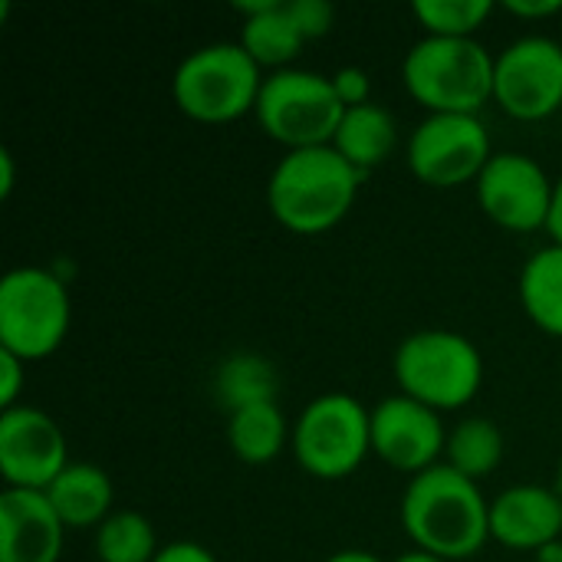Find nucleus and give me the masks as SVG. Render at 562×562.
Wrapping results in <instances>:
<instances>
[{
  "label": "nucleus",
  "instance_id": "nucleus-1",
  "mask_svg": "<svg viewBox=\"0 0 562 562\" xmlns=\"http://www.w3.org/2000/svg\"><path fill=\"white\" fill-rule=\"evenodd\" d=\"M415 550L448 562L477 557L491 540V501L448 464L415 474L398 507Z\"/></svg>",
  "mask_w": 562,
  "mask_h": 562
},
{
  "label": "nucleus",
  "instance_id": "nucleus-2",
  "mask_svg": "<svg viewBox=\"0 0 562 562\" xmlns=\"http://www.w3.org/2000/svg\"><path fill=\"white\" fill-rule=\"evenodd\" d=\"M362 171L333 145L286 151L267 181V204L280 227L293 234H323L346 221L359 198Z\"/></svg>",
  "mask_w": 562,
  "mask_h": 562
},
{
  "label": "nucleus",
  "instance_id": "nucleus-3",
  "mask_svg": "<svg viewBox=\"0 0 562 562\" xmlns=\"http://www.w3.org/2000/svg\"><path fill=\"white\" fill-rule=\"evenodd\" d=\"M497 56L477 40L422 36L402 63L408 95L428 115H481L494 102Z\"/></svg>",
  "mask_w": 562,
  "mask_h": 562
},
{
  "label": "nucleus",
  "instance_id": "nucleus-4",
  "mask_svg": "<svg viewBox=\"0 0 562 562\" xmlns=\"http://www.w3.org/2000/svg\"><path fill=\"white\" fill-rule=\"evenodd\" d=\"M392 372L398 392L431 412H458L471 405L484 385L481 349L454 329H418L395 349Z\"/></svg>",
  "mask_w": 562,
  "mask_h": 562
},
{
  "label": "nucleus",
  "instance_id": "nucleus-5",
  "mask_svg": "<svg viewBox=\"0 0 562 562\" xmlns=\"http://www.w3.org/2000/svg\"><path fill=\"white\" fill-rule=\"evenodd\" d=\"M263 69L240 43H207L191 49L171 76V99L181 115L224 125L250 115L263 89Z\"/></svg>",
  "mask_w": 562,
  "mask_h": 562
},
{
  "label": "nucleus",
  "instance_id": "nucleus-6",
  "mask_svg": "<svg viewBox=\"0 0 562 562\" xmlns=\"http://www.w3.org/2000/svg\"><path fill=\"white\" fill-rule=\"evenodd\" d=\"M72 300L56 270L13 267L0 280V349L30 362L53 356L69 333Z\"/></svg>",
  "mask_w": 562,
  "mask_h": 562
},
{
  "label": "nucleus",
  "instance_id": "nucleus-7",
  "mask_svg": "<svg viewBox=\"0 0 562 562\" xmlns=\"http://www.w3.org/2000/svg\"><path fill=\"white\" fill-rule=\"evenodd\" d=\"M296 464L316 481H342L372 454V412L346 392L316 395L293 422Z\"/></svg>",
  "mask_w": 562,
  "mask_h": 562
},
{
  "label": "nucleus",
  "instance_id": "nucleus-8",
  "mask_svg": "<svg viewBox=\"0 0 562 562\" xmlns=\"http://www.w3.org/2000/svg\"><path fill=\"white\" fill-rule=\"evenodd\" d=\"M260 128L286 151L333 145L346 115L333 79L313 69H280L263 79L257 109Z\"/></svg>",
  "mask_w": 562,
  "mask_h": 562
},
{
  "label": "nucleus",
  "instance_id": "nucleus-9",
  "mask_svg": "<svg viewBox=\"0 0 562 562\" xmlns=\"http://www.w3.org/2000/svg\"><path fill=\"white\" fill-rule=\"evenodd\" d=\"M494 158L481 115H425L405 145L408 171L428 188H461L481 178Z\"/></svg>",
  "mask_w": 562,
  "mask_h": 562
},
{
  "label": "nucleus",
  "instance_id": "nucleus-10",
  "mask_svg": "<svg viewBox=\"0 0 562 562\" xmlns=\"http://www.w3.org/2000/svg\"><path fill=\"white\" fill-rule=\"evenodd\" d=\"M494 102L517 122H543L562 109V43L543 33L514 40L494 63Z\"/></svg>",
  "mask_w": 562,
  "mask_h": 562
},
{
  "label": "nucleus",
  "instance_id": "nucleus-11",
  "mask_svg": "<svg viewBox=\"0 0 562 562\" xmlns=\"http://www.w3.org/2000/svg\"><path fill=\"white\" fill-rule=\"evenodd\" d=\"M481 211L504 231L530 234L547 231L557 181L547 168L524 151H494L481 178L474 181Z\"/></svg>",
  "mask_w": 562,
  "mask_h": 562
},
{
  "label": "nucleus",
  "instance_id": "nucleus-12",
  "mask_svg": "<svg viewBox=\"0 0 562 562\" xmlns=\"http://www.w3.org/2000/svg\"><path fill=\"white\" fill-rule=\"evenodd\" d=\"M69 448L59 422L33 405L0 412V474L3 487L46 491L66 468Z\"/></svg>",
  "mask_w": 562,
  "mask_h": 562
},
{
  "label": "nucleus",
  "instance_id": "nucleus-13",
  "mask_svg": "<svg viewBox=\"0 0 562 562\" xmlns=\"http://www.w3.org/2000/svg\"><path fill=\"white\" fill-rule=\"evenodd\" d=\"M448 428L438 412L408 398L389 395L372 408V454L398 474H422L445 458Z\"/></svg>",
  "mask_w": 562,
  "mask_h": 562
},
{
  "label": "nucleus",
  "instance_id": "nucleus-14",
  "mask_svg": "<svg viewBox=\"0 0 562 562\" xmlns=\"http://www.w3.org/2000/svg\"><path fill=\"white\" fill-rule=\"evenodd\" d=\"M491 540L517 553H543L562 543V497L557 487L514 484L491 501Z\"/></svg>",
  "mask_w": 562,
  "mask_h": 562
},
{
  "label": "nucleus",
  "instance_id": "nucleus-15",
  "mask_svg": "<svg viewBox=\"0 0 562 562\" xmlns=\"http://www.w3.org/2000/svg\"><path fill=\"white\" fill-rule=\"evenodd\" d=\"M66 524L43 491L0 494V562H59Z\"/></svg>",
  "mask_w": 562,
  "mask_h": 562
},
{
  "label": "nucleus",
  "instance_id": "nucleus-16",
  "mask_svg": "<svg viewBox=\"0 0 562 562\" xmlns=\"http://www.w3.org/2000/svg\"><path fill=\"white\" fill-rule=\"evenodd\" d=\"M43 494L49 497L66 530H99L115 514L112 481L99 464L89 461H72Z\"/></svg>",
  "mask_w": 562,
  "mask_h": 562
},
{
  "label": "nucleus",
  "instance_id": "nucleus-17",
  "mask_svg": "<svg viewBox=\"0 0 562 562\" xmlns=\"http://www.w3.org/2000/svg\"><path fill=\"white\" fill-rule=\"evenodd\" d=\"M395 145H398V122L379 102L346 109V115L336 128V138H333V148L362 175L385 165L392 158Z\"/></svg>",
  "mask_w": 562,
  "mask_h": 562
},
{
  "label": "nucleus",
  "instance_id": "nucleus-18",
  "mask_svg": "<svg viewBox=\"0 0 562 562\" xmlns=\"http://www.w3.org/2000/svg\"><path fill=\"white\" fill-rule=\"evenodd\" d=\"M293 438L286 415L277 402L250 405L227 415V448L244 464H270L277 461Z\"/></svg>",
  "mask_w": 562,
  "mask_h": 562
},
{
  "label": "nucleus",
  "instance_id": "nucleus-19",
  "mask_svg": "<svg viewBox=\"0 0 562 562\" xmlns=\"http://www.w3.org/2000/svg\"><path fill=\"white\" fill-rule=\"evenodd\" d=\"M520 306L527 319L547 336L562 339V247H540L520 270Z\"/></svg>",
  "mask_w": 562,
  "mask_h": 562
},
{
  "label": "nucleus",
  "instance_id": "nucleus-20",
  "mask_svg": "<svg viewBox=\"0 0 562 562\" xmlns=\"http://www.w3.org/2000/svg\"><path fill=\"white\" fill-rule=\"evenodd\" d=\"M237 43L250 53V59L260 69L280 72V69H290V63L303 53L306 36L293 23L286 0H273L263 13H254L244 20Z\"/></svg>",
  "mask_w": 562,
  "mask_h": 562
},
{
  "label": "nucleus",
  "instance_id": "nucleus-21",
  "mask_svg": "<svg viewBox=\"0 0 562 562\" xmlns=\"http://www.w3.org/2000/svg\"><path fill=\"white\" fill-rule=\"evenodd\" d=\"M277 389L280 379L273 362L257 352H234L214 372V395L227 408V415L250 405L277 402Z\"/></svg>",
  "mask_w": 562,
  "mask_h": 562
},
{
  "label": "nucleus",
  "instance_id": "nucleus-22",
  "mask_svg": "<svg viewBox=\"0 0 562 562\" xmlns=\"http://www.w3.org/2000/svg\"><path fill=\"white\" fill-rule=\"evenodd\" d=\"M504 461V431L491 418H464L448 431L445 464L464 474L468 481L481 484L491 477Z\"/></svg>",
  "mask_w": 562,
  "mask_h": 562
},
{
  "label": "nucleus",
  "instance_id": "nucleus-23",
  "mask_svg": "<svg viewBox=\"0 0 562 562\" xmlns=\"http://www.w3.org/2000/svg\"><path fill=\"white\" fill-rule=\"evenodd\" d=\"M158 553V533L138 510H115L95 530V562H155Z\"/></svg>",
  "mask_w": 562,
  "mask_h": 562
},
{
  "label": "nucleus",
  "instance_id": "nucleus-24",
  "mask_svg": "<svg viewBox=\"0 0 562 562\" xmlns=\"http://www.w3.org/2000/svg\"><path fill=\"white\" fill-rule=\"evenodd\" d=\"M491 0H415L412 16L425 26V36L474 40V33L491 20Z\"/></svg>",
  "mask_w": 562,
  "mask_h": 562
},
{
  "label": "nucleus",
  "instance_id": "nucleus-25",
  "mask_svg": "<svg viewBox=\"0 0 562 562\" xmlns=\"http://www.w3.org/2000/svg\"><path fill=\"white\" fill-rule=\"evenodd\" d=\"M286 10L300 26V33L306 36V43L323 40L336 23V7L329 0H286Z\"/></svg>",
  "mask_w": 562,
  "mask_h": 562
},
{
  "label": "nucleus",
  "instance_id": "nucleus-26",
  "mask_svg": "<svg viewBox=\"0 0 562 562\" xmlns=\"http://www.w3.org/2000/svg\"><path fill=\"white\" fill-rule=\"evenodd\" d=\"M329 79H333V89L346 109L372 102V79L362 66H339Z\"/></svg>",
  "mask_w": 562,
  "mask_h": 562
},
{
  "label": "nucleus",
  "instance_id": "nucleus-27",
  "mask_svg": "<svg viewBox=\"0 0 562 562\" xmlns=\"http://www.w3.org/2000/svg\"><path fill=\"white\" fill-rule=\"evenodd\" d=\"M26 385V362L0 349V412L16 408Z\"/></svg>",
  "mask_w": 562,
  "mask_h": 562
},
{
  "label": "nucleus",
  "instance_id": "nucleus-28",
  "mask_svg": "<svg viewBox=\"0 0 562 562\" xmlns=\"http://www.w3.org/2000/svg\"><path fill=\"white\" fill-rule=\"evenodd\" d=\"M155 562H217V557L207 547H201V543L175 540V543L161 547V553L155 557Z\"/></svg>",
  "mask_w": 562,
  "mask_h": 562
},
{
  "label": "nucleus",
  "instance_id": "nucleus-29",
  "mask_svg": "<svg viewBox=\"0 0 562 562\" xmlns=\"http://www.w3.org/2000/svg\"><path fill=\"white\" fill-rule=\"evenodd\" d=\"M504 10L520 20H547L553 13H560L562 0H507Z\"/></svg>",
  "mask_w": 562,
  "mask_h": 562
},
{
  "label": "nucleus",
  "instance_id": "nucleus-30",
  "mask_svg": "<svg viewBox=\"0 0 562 562\" xmlns=\"http://www.w3.org/2000/svg\"><path fill=\"white\" fill-rule=\"evenodd\" d=\"M13 184H16L13 155H10V148H0V198H3V201L13 194Z\"/></svg>",
  "mask_w": 562,
  "mask_h": 562
},
{
  "label": "nucleus",
  "instance_id": "nucleus-31",
  "mask_svg": "<svg viewBox=\"0 0 562 562\" xmlns=\"http://www.w3.org/2000/svg\"><path fill=\"white\" fill-rule=\"evenodd\" d=\"M553 244L562 247V175L557 178V194H553V211H550V224H547Z\"/></svg>",
  "mask_w": 562,
  "mask_h": 562
},
{
  "label": "nucleus",
  "instance_id": "nucleus-32",
  "mask_svg": "<svg viewBox=\"0 0 562 562\" xmlns=\"http://www.w3.org/2000/svg\"><path fill=\"white\" fill-rule=\"evenodd\" d=\"M326 562H385L379 560L375 553H369V550H342V553H333Z\"/></svg>",
  "mask_w": 562,
  "mask_h": 562
},
{
  "label": "nucleus",
  "instance_id": "nucleus-33",
  "mask_svg": "<svg viewBox=\"0 0 562 562\" xmlns=\"http://www.w3.org/2000/svg\"><path fill=\"white\" fill-rule=\"evenodd\" d=\"M395 562H448V560L431 557V553H425V550H408V553H402Z\"/></svg>",
  "mask_w": 562,
  "mask_h": 562
},
{
  "label": "nucleus",
  "instance_id": "nucleus-34",
  "mask_svg": "<svg viewBox=\"0 0 562 562\" xmlns=\"http://www.w3.org/2000/svg\"><path fill=\"white\" fill-rule=\"evenodd\" d=\"M557 494L562 497V458H560V471H557Z\"/></svg>",
  "mask_w": 562,
  "mask_h": 562
},
{
  "label": "nucleus",
  "instance_id": "nucleus-35",
  "mask_svg": "<svg viewBox=\"0 0 562 562\" xmlns=\"http://www.w3.org/2000/svg\"><path fill=\"white\" fill-rule=\"evenodd\" d=\"M560 562H562V543H560Z\"/></svg>",
  "mask_w": 562,
  "mask_h": 562
}]
</instances>
